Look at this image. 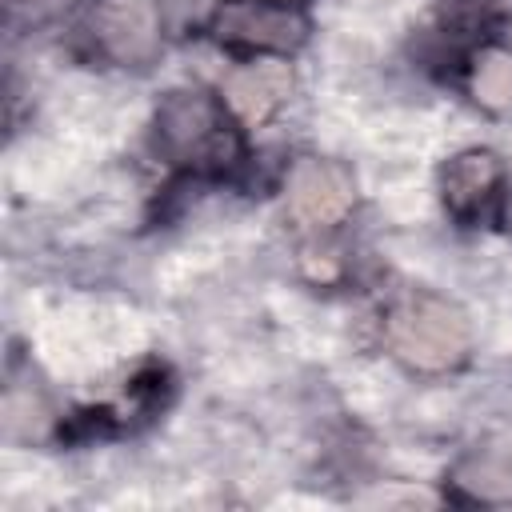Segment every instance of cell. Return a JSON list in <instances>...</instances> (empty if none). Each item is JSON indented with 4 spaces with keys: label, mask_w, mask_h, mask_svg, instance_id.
<instances>
[{
    "label": "cell",
    "mask_w": 512,
    "mask_h": 512,
    "mask_svg": "<svg viewBox=\"0 0 512 512\" xmlns=\"http://www.w3.org/2000/svg\"><path fill=\"white\" fill-rule=\"evenodd\" d=\"M384 344L416 376H444L468 364L472 328L460 304L440 292L412 288L396 296L384 312Z\"/></svg>",
    "instance_id": "2"
},
{
    "label": "cell",
    "mask_w": 512,
    "mask_h": 512,
    "mask_svg": "<svg viewBox=\"0 0 512 512\" xmlns=\"http://www.w3.org/2000/svg\"><path fill=\"white\" fill-rule=\"evenodd\" d=\"M284 4H296V0H284Z\"/></svg>",
    "instance_id": "11"
},
{
    "label": "cell",
    "mask_w": 512,
    "mask_h": 512,
    "mask_svg": "<svg viewBox=\"0 0 512 512\" xmlns=\"http://www.w3.org/2000/svg\"><path fill=\"white\" fill-rule=\"evenodd\" d=\"M288 92H292V72L280 56H248L220 84V96L240 124L268 120L288 100Z\"/></svg>",
    "instance_id": "6"
},
{
    "label": "cell",
    "mask_w": 512,
    "mask_h": 512,
    "mask_svg": "<svg viewBox=\"0 0 512 512\" xmlns=\"http://www.w3.org/2000/svg\"><path fill=\"white\" fill-rule=\"evenodd\" d=\"M68 0H4L12 20H48L52 12H60Z\"/></svg>",
    "instance_id": "10"
},
{
    "label": "cell",
    "mask_w": 512,
    "mask_h": 512,
    "mask_svg": "<svg viewBox=\"0 0 512 512\" xmlns=\"http://www.w3.org/2000/svg\"><path fill=\"white\" fill-rule=\"evenodd\" d=\"M356 204V180L340 160L300 156L284 176V212L300 228H336Z\"/></svg>",
    "instance_id": "4"
},
{
    "label": "cell",
    "mask_w": 512,
    "mask_h": 512,
    "mask_svg": "<svg viewBox=\"0 0 512 512\" xmlns=\"http://www.w3.org/2000/svg\"><path fill=\"white\" fill-rule=\"evenodd\" d=\"M308 32L296 4L284 0H220L212 36L244 56H288Z\"/></svg>",
    "instance_id": "3"
},
{
    "label": "cell",
    "mask_w": 512,
    "mask_h": 512,
    "mask_svg": "<svg viewBox=\"0 0 512 512\" xmlns=\"http://www.w3.org/2000/svg\"><path fill=\"white\" fill-rule=\"evenodd\" d=\"M88 36L100 56L120 68H148L160 52V12L152 0H96Z\"/></svg>",
    "instance_id": "5"
},
{
    "label": "cell",
    "mask_w": 512,
    "mask_h": 512,
    "mask_svg": "<svg viewBox=\"0 0 512 512\" xmlns=\"http://www.w3.org/2000/svg\"><path fill=\"white\" fill-rule=\"evenodd\" d=\"M452 484L476 504H512V444H488L460 460Z\"/></svg>",
    "instance_id": "8"
},
{
    "label": "cell",
    "mask_w": 512,
    "mask_h": 512,
    "mask_svg": "<svg viewBox=\"0 0 512 512\" xmlns=\"http://www.w3.org/2000/svg\"><path fill=\"white\" fill-rule=\"evenodd\" d=\"M156 148L168 164L192 176H220L232 164H240L244 136L224 96L176 88L156 108Z\"/></svg>",
    "instance_id": "1"
},
{
    "label": "cell",
    "mask_w": 512,
    "mask_h": 512,
    "mask_svg": "<svg viewBox=\"0 0 512 512\" xmlns=\"http://www.w3.org/2000/svg\"><path fill=\"white\" fill-rule=\"evenodd\" d=\"M500 180H504V168H500V156H496V152H488V148H464V152H456V156L444 164V172H440L444 208H448L460 224H472V220L484 216V208L496 200Z\"/></svg>",
    "instance_id": "7"
},
{
    "label": "cell",
    "mask_w": 512,
    "mask_h": 512,
    "mask_svg": "<svg viewBox=\"0 0 512 512\" xmlns=\"http://www.w3.org/2000/svg\"><path fill=\"white\" fill-rule=\"evenodd\" d=\"M468 88L484 108H508L512 104V52L496 44L476 48L468 64Z\"/></svg>",
    "instance_id": "9"
}]
</instances>
